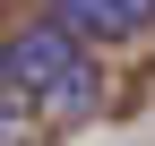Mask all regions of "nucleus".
Wrapping results in <instances>:
<instances>
[{"label": "nucleus", "mask_w": 155, "mask_h": 146, "mask_svg": "<svg viewBox=\"0 0 155 146\" xmlns=\"http://www.w3.org/2000/svg\"><path fill=\"white\" fill-rule=\"evenodd\" d=\"M0 86H9V103L43 95V103H61V112H86V103H95V69L78 60V34H69V26H26V34H9Z\"/></svg>", "instance_id": "obj_1"}, {"label": "nucleus", "mask_w": 155, "mask_h": 146, "mask_svg": "<svg viewBox=\"0 0 155 146\" xmlns=\"http://www.w3.org/2000/svg\"><path fill=\"white\" fill-rule=\"evenodd\" d=\"M69 26H95V34H138L155 17V0H61Z\"/></svg>", "instance_id": "obj_2"}]
</instances>
